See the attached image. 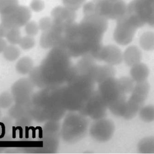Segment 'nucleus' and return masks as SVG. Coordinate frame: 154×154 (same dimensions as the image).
Instances as JSON below:
<instances>
[{"label": "nucleus", "mask_w": 154, "mask_h": 154, "mask_svg": "<svg viewBox=\"0 0 154 154\" xmlns=\"http://www.w3.org/2000/svg\"><path fill=\"white\" fill-rule=\"evenodd\" d=\"M5 38L10 44L14 45H18L22 38L19 28L10 29Z\"/></svg>", "instance_id": "cd10ccee"}, {"label": "nucleus", "mask_w": 154, "mask_h": 154, "mask_svg": "<svg viewBox=\"0 0 154 154\" xmlns=\"http://www.w3.org/2000/svg\"><path fill=\"white\" fill-rule=\"evenodd\" d=\"M39 30L38 25L35 21L29 20L25 25V31L28 35L34 37L38 34Z\"/></svg>", "instance_id": "2f4dec72"}, {"label": "nucleus", "mask_w": 154, "mask_h": 154, "mask_svg": "<svg viewBox=\"0 0 154 154\" xmlns=\"http://www.w3.org/2000/svg\"><path fill=\"white\" fill-rule=\"evenodd\" d=\"M107 109L108 107L106 103L100 97L97 91H94L85 101L79 112L95 120L105 117Z\"/></svg>", "instance_id": "0eeeda50"}, {"label": "nucleus", "mask_w": 154, "mask_h": 154, "mask_svg": "<svg viewBox=\"0 0 154 154\" xmlns=\"http://www.w3.org/2000/svg\"><path fill=\"white\" fill-rule=\"evenodd\" d=\"M4 58L8 61H13L16 60L20 55V50L14 45L10 44L7 45L2 52Z\"/></svg>", "instance_id": "a878e982"}, {"label": "nucleus", "mask_w": 154, "mask_h": 154, "mask_svg": "<svg viewBox=\"0 0 154 154\" xmlns=\"http://www.w3.org/2000/svg\"><path fill=\"white\" fill-rule=\"evenodd\" d=\"M34 67L32 60L28 57L20 58L16 63L15 69L17 72L21 75H26L31 71Z\"/></svg>", "instance_id": "a211bd4d"}, {"label": "nucleus", "mask_w": 154, "mask_h": 154, "mask_svg": "<svg viewBox=\"0 0 154 154\" xmlns=\"http://www.w3.org/2000/svg\"><path fill=\"white\" fill-rule=\"evenodd\" d=\"M70 58L63 48L57 46L51 49L38 66L46 87L66 84L73 66Z\"/></svg>", "instance_id": "f257e3e1"}, {"label": "nucleus", "mask_w": 154, "mask_h": 154, "mask_svg": "<svg viewBox=\"0 0 154 154\" xmlns=\"http://www.w3.org/2000/svg\"><path fill=\"white\" fill-rule=\"evenodd\" d=\"M39 29L43 32L49 29L52 25V19L51 17H44L40 19L38 22Z\"/></svg>", "instance_id": "72a5a7b5"}, {"label": "nucleus", "mask_w": 154, "mask_h": 154, "mask_svg": "<svg viewBox=\"0 0 154 154\" xmlns=\"http://www.w3.org/2000/svg\"><path fill=\"white\" fill-rule=\"evenodd\" d=\"M31 103L28 105H21L14 103V105H12L9 108V116L11 118L14 119L16 120L20 118V117L23 116V115L29 112V108Z\"/></svg>", "instance_id": "5701e85b"}, {"label": "nucleus", "mask_w": 154, "mask_h": 154, "mask_svg": "<svg viewBox=\"0 0 154 154\" xmlns=\"http://www.w3.org/2000/svg\"><path fill=\"white\" fill-rule=\"evenodd\" d=\"M10 28H7L2 23H0V37L4 38L6 37Z\"/></svg>", "instance_id": "c9c22d12"}, {"label": "nucleus", "mask_w": 154, "mask_h": 154, "mask_svg": "<svg viewBox=\"0 0 154 154\" xmlns=\"http://www.w3.org/2000/svg\"><path fill=\"white\" fill-rule=\"evenodd\" d=\"M126 100V95H123L118 99L108 105V109L114 116L122 117Z\"/></svg>", "instance_id": "6ab92c4d"}, {"label": "nucleus", "mask_w": 154, "mask_h": 154, "mask_svg": "<svg viewBox=\"0 0 154 154\" xmlns=\"http://www.w3.org/2000/svg\"><path fill=\"white\" fill-rule=\"evenodd\" d=\"M150 89V85L147 81L135 84L130 97L126 101L123 118L126 120H131L136 116L144 105Z\"/></svg>", "instance_id": "20e7f679"}, {"label": "nucleus", "mask_w": 154, "mask_h": 154, "mask_svg": "<svg viewBox=\"0 0 154 154\" xmlns=\"http://www.w3.org/2000/svg\"><path fill=\"white\" fill-rule=\"evenodd\" d=\"M14 102L13 97L11 93L5 91L0 94V108H9Z\"/></svg>", "instance_id": "c756f323"}, {"label": "nucleus", "mask_w": 154, "mask_h": 154, "mask_svg": "<svg viewBox=\"0 0 154 154\" xmlns=\"http://www.w3.org/2000/svg\"><path fill=\"white\" fill-rule=\"evenodd\" d=\"M34 85L28 78H21L16 81L11 87V93L15 103L28 105L31 102Z\"/></svg>", "instance_id": "1a4fd4ad"}, {"label": "nucleus", "mask_w": 154, "mask_h": 154, "mask_svg": "<svg viewBox=\"0 0 154 154\" xmlns=\"http://www.w3.org/2000/svg\"><path fill=\"white\" fill-rule=\"evenodd\" d=\"M29 5L30 8L35 12L41 11L45 7V4L42 0H32Z\"/></svg>", "instance_id": "f704fd0d"}, {"label": "nucleus", "mask_w": 154, "mask_h": 154, "mask_svg": "<svg viewBox=\"0 0 154 154\" xmlns=\"http://www.w3.org/2000/svg\"><path fill=\"white\" fill-rule=\"evenodd\" d=\"M141 59L142 52L137 46H129L123 52V61L129 67L140 63Z\"/></svg>", "instance_id": "dca6fc26"}, {"label": "nucleus", "mask_w": 154, "mask_h": 154, "mask_svg": "<svg viewBox=\"0 0 154 154\" xmlns=\"http://www.w3.org/2000/svg\"><path fill=\"white\" fill-rule=\"evenodd\" d=\"M29 79L35 87H37L41 89L46 88V85L42 76L38 66L34 67L29 73Z\"/></svg>", "instance_id": "b1692460"}, {"label": "nucleus", "mask_w": 154, "mask_h": 154, "mask_svg": "<svg viewBox=\"0 0 154 154\" xmlns=\"http://www.w3.org/2000/svg\"><path fill=\"white\" fill-rule=\"evenodd\" d=\"M140 119L146 123L154 121V105H148L143 106L138 113Z\"/></svg>", "instance_id": "393cba45"}, {"label": "nucleus", "mask_w": 154, "mask_h": 154, "mask_svg": "<svg viewBox=\"0 0 154 154\" xmlns=\"http://www.w3.org/2000/svg\"><path fill=\"white\" fill-rule=\"evenodd\" d=\"M88 129L89 122L87 116L78 111H69L65 115L60 135L67 143L73 144L84 138Z\"/></svg>", "instance_id": "f03ea898"}, {"label": "nucleus", "mask_w": 154, "mask_h": 154, "mask_svg": "<svg viewBox=\"0 0 154 154\" xmlns=\"http://www.w3.org/2000/svg\"><path fill=\"white\" fill-rule=\"evenodd\" d=\"M139 44L141 48L146 51L154 50V32L147 31L144 32L140 37Z\"/></svg>", "instance_id": "aec40b11"}, {"label": "nucleus", "mask_w": 154, "mask_h": 154, "mask_svg": "<svg viewBox=\"0 0 154 154\" xmlns=\"http://www.w3.org/2000/svg\"><path fill=\"white\" fill-rule=\"evenodd\" d=\"M1 110H0V117H1Z\"/></svg>", "instance_id": "4c0bfd02"}, {"label": "nucleus", "mask_w": 154, "mask_h": 154, "mask_svg": "<svg viewBox=\"0 0 154 154\" xmlns=\"http://www.w3.org/2000/svg\"><path fill=\"white\" fill-rule=\"evenodd\" d=\"M1 23L7 28H20L30 20L31 10L26 6L18 5L10 11L0 14Z\"/></svg>", "instance_id": "423d86ee"}, {"label": "nucleus", "mask_w": 154, "mask_h": 154, "mask_svg": "<svg viewBox=\"0 0 154 154\" xmlns=\"http://www.w3.org/2000/svg\"><path fill=\"white\" fill-rule=\"evenodd\" d=\"M61 102L66 111H79L85 101L67 85H62L60 91Z\"/></svg>", "instance_id": "f8f14e48"}, {"label": "nucleus", "mask_w": 154, "mask_h": 154, "mask_svg": "<svg viewBox=\"0 0 154 154\" xmlns=\"http://www.w3.org/2000/svg\"><path fill=\"white\" fill-rule=\"evenodd\" d=\"M64 7L71 9L74 11H76L80 7H81L87 0H62Z\"/></svg>", "instance_id": "473e14b6"}, {"label": "nucleus", "mask_w": 154, "mask_h": 154, "mask_svg": "<svg viewBox=\"0 0 154 154\" xmlns=\"http://www.w3.org/2000/svg\"><path fill=\"white\" fill-rule=\"evenodd\" d=\"M97 92L103 101L108 105L118 99L123 94L119 87L118 80L115 77L109 78L100 82L98 85Z\"/></svg>", "instance_id": "9b49d317"}, {"label": "nucleus", "mask_w": 154, "mask_h": 154, "mask_svg": "<svg viewBox=\"0 0 154 154\" xmlns=\"http://www.w3.org/2000/svg\"><path fill=\"white\" fill-rule=\"evenodd\" d=\"M137 149L141 153H154V136L146 137L140 140Z\"/></svg>", "instance_id": "412c9836"}, {"label": "nucleus", "mask_w": 154, "mask_h": 154, "mask_svg": "<svg viewBox=\"0 0 154 154\" xmlns=\"http://www.w3.org/2000/svg\"><path fill=\"white\" fill-rule=\"evenodd\" d=\"M61 126L59 121L49 120L47 121L43 129V136H60Z\"/></svg>", "instance_id": "4be33fe9"}, {"label": "nucleus", "mask_w": 154, "mask_h": 154, "mask_svg": "<svg viewBox=\"0 0 154 154\" xmlns=\"http://www.w3.org/2000/svg\"><path fill=\"white\" fill-rule=\"evenodd\" d=\"M18 45L23 50L28 51L34 47L35 45V40L34 38V37L26 35L24 37H22Z\"/></svg>", "instance_id": "7c9ffc66"}, {"label": "nucleus", "mask_w": 154, "mask_h": 154, "mask_svg": "<svg viewBox=\"0 0 154 154\" xmlns=\"http://www.w3.org/2000/svg\"><path fill=\"white\" fill-rule=\"evenodd\" d=\"M137 29L125 14L117 20V24L113 32L114 40L118 45H128L133 40Z\"/></svg>", "instance_id": "9d476101"}, {"label": "nucleus", "mask_w": 154, "mask_h": 154, "mask_svg": "<svg viewBox=\"0 0 154 154\" xmlns=\"http://www.w3.org/2000/svg\"><path fill=\"white\" fill-rule=\"evenodd\" d=\"M117 80L120 88L123 94H126L132 92L135 85V82L131 77L123 76L117 79Z\"/></svg>", "instance_id": "bb28decb"}, {"label": "nucleus", "mask_w": 154, "mask_h": 154, "mask_svg": "<svg viewBox=\"0 0 154 154\" xmlns=\"http://www.w3.org/2000/svg\"><path fill=\"white\" fill-rule=\"evenodd\" d=\"M75 11L64 6H57L51 11V18L54 23L66 26L75 22Z\"/></svg>", "instance_id": "4468645a"}, {"label": "nucleus", "mask_w": 154, "mask_h": 154, "mask_svg": "<svg viewBox=\"0 0 154 154\" xmlns=\"http://www.w3.org/2000/svg\"><path fill=\"white\" fill-rule=\"evenodd\" d=\"M82 11L84 16L96 14L117 20L126 14L127 4L123 0H91L83 5Z\"/></svg>", "instance_id": "7ed1b4c3"}, {"label": "nucleus", "mask_w": 154, "mask_h": 154, "mask_svg": "<svg viewBox=\"0 0 154 154\" xmlns=\"http://www.w3.org/2000/svg\"><path fill=\"white\" fill-rule=\"evenodd\" d=\"M129 73L132 80L135 83H139L147 81L150 70L146 64L140 62L131 67Z\"/></svg>", "instance_id": "f3484780"}, {"label": "nucleus", "mask_w": 154, "mask_h": 154, "mask_svg": "<svg viewBox=\"0 0 154 154\" xmlns=\"http://www.w3.org/2000/svg\"><path fill=\"white\" fill-rule=\"evenodd\" d=\"M7 46V42L4 39V38L0 37V54L2 53V52L4 51Z\"/></svg>", "instance_id": "e433bc0d"}, {"label": "nucleus", "mask_w": 154, "mask_h": 154, "mask_svg": "<svg viewBox=\"0 0 154 154\" xmlns=\"http://www.w3.org/2000/svg\"><path fill=\"white\" fill-rule=\"evenodd\" d=\"M95 60L103 61L107 64L114 66L123 61V53L116 45L102 46L96 55Z\"/></svg>", "instance_id": "ddd939ff"}, {"label": "nucleus", "mask_w": 154, "mask_h": 154, "mask_svg": "<svg viewBox=\"0 0 154 154\" xmlns=\"http://www.w3.org/2000/svg\"><path fill=\"white\" fill-rule=\"evenodd\" d=\"M126 13L136 16L144 25L154 27V0H132L127 4Z\"/></svg>", "instance_id": "39448f33"}, {"label": "nucleus", "mask_w": 154, "mask_h": 154, "mask_svg": "<svg viewBox=\"0 0 154 154\" xmlns=\"http://www.w3.org/2000/svg\"><path fill=\"white\" fill-rule=\"evenodd\" d=\"M88 131L93 140L99 143H105L113 137L115 125L111 120L104 117L94 120L90 126Z\"/></svg>", "instance_id": "6e6552de"}, {"label": "nucleus", "mask_w": 154, "mask_h": 154, "mask_svg": "<svg viewBox=\"0 0 154 154\" xmlns=\"http://www.w3.org/2000/svg\"><path fill=\"white\" fill-rule=\"evenodd\" d=\"M18 5V0H0V14L10 11Z\"/></svg>", "instance_id": "c85d7f7f"}, {"label": "nucleus", "mask_w": 154, "mask_h": 154, "mask_svg": "<svg viewBox=\"0 0 154 154\" xmlns=\"http://www.w3.org/2000/svg\"><path fill=\"white\" fill-rule=\"evenodd\" d=\"M116 70L114 66L109 64L97 65L95 66L92 73V78L95 83L99 84L109 78L114 77Z\"/></svg>", "instance_id": "2eb2a0df"}]
</instances>
